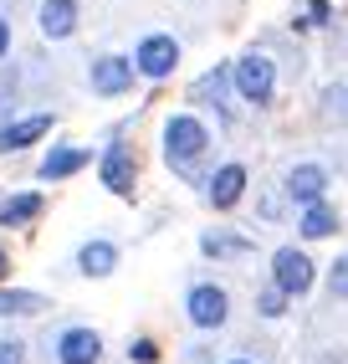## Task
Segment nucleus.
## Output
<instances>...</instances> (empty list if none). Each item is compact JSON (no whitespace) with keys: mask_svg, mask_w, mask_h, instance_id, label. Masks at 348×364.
<instances>
[{"mask_svg":"<svg viewBox=\"0 0 348 364\" xmlns=\"http://www.w3.org/2000/svg\"><path fill=\"white\" fill-rule=\"evenodd\" d=\"M271 82H277V72H271L266 57H241L236 62V92L246 103H266L271 98Z\"/></svg>","mask_w":348,"mask_h":364,"instance_id":"obj_2","label":"nucleus"},{"mask_svg":"<svg viewBox=\"0 0 348 364\" xmlns=\"http://www.w3.org/2000/svg\"><path fill=\"white\" fill-rule=\"evenodd\" d=\"M282 287H271V293H261V313H266V318H277V313H282Z\"/></svg>","mask_w":348,"mask_h":364,"instance_id":"obj_18","label":"nucleus"},{"mask_svg":"<svg viewBox=\"0 0 348 364\" xmlns=\"http://www.w3.org/2000/svg\"><path fill=\"white\" fill-rule=\"evenodd\" d=\"M41 298L36 293H0V313H36Z\"/></svg>","mask_w":348,"mask_h":364,"instance_id":"obj_17","label":"nucleus"},{"mask_svg":"<svg viewBox=\"0 0 348 364\" xmlns=\"http://www.w3.org/2000/svg\"><path fill=\"white\" fill-rule=\"evenodd\" d=\"M0 364H21V344H0Z\"/></svg>","mask_w":348,"mask_h":364,"instance_id":"obj_21","label":"nucleus"},{"mask_svg":"<svg viewBox=\"0 0 348 364\" xmlns=\"http://www.w3.org/2000/svg\"><path fill=\"white\" fill-rule=\"evenodd\" d=\"M129 82H134V62H123V57L92 62V87H97V92H123Z\"/></svg>","mask_w":348,"mask_h":364,"instance_id":"obj_9","label":"nucleus"},{"mask_svg":"<svg viewBox=\"0 0 348 364\" xmlns=\"http://www.w3.org/2000/svg\"><path fill=\"white\" fill-rule=\"evenodd\" d=\"M241 190H246V169H241V164H226V169H220V175L210 180V200L226 210V205L241 200Z\"/></svg>","mask_w":348,"mask_h":364,"instance_id":"obj_11","label":"nucleus"},{"mask_svg":"<svg viewBox=\"0 0 348 364\" xmlns=\"http://www.w3.org/2000/svg\"><path fill=\"white\" fill-rule=\"evenodd\" d=\"M113 262H118V252L108 247V241H87V247H82V272H87V277L113 272Z\"/></svg>","mask_w":348,"mask_h":364,"instance_id":"obj_14","label":"nucleus"},{"mask_svg":"<svg viewBox=\"0 0 348 364\" xmlns=\"http://www.w3.org/2000/svg\"><path fill=\"white\" fill-rule=\"evenodd\" d=\"M36 210H41V200H36V196H16V200L0 205V221H6V226H21V221H31Z\"/></svg>","mask_w":348,"mask_h":364,"instance_id":"obj_15","label":"nucleus"},{"mask_svg":"<svg viewBox=\"0 0 348 364\" xmlns=\"http://www.w3.org/2000/svg\"><path fill=\"white\" fill-rule=\"evenodd\" d=\"M333 293H338V298H348V262H338V267H333Z\"/></svg>","mask_w":348,"mask_h":364,"instance_id":"obj_19","label":"nucleus"},{"mask_svg":"<svg viewBox=\"0 0 348 364\" xmlns=\"http://www.w3.org/2000/svg\"><path fill=\"white\" fill-rule=\"evenodd\" d=\"M190 318L200 328L226 323V293H220V287H195V293H190Z\"/></svg>","mask_w":348,"mask_h":364,"instance_id":"obj_7","label":"nucleus"},{"mask_svg":"<svg viewBox=\"0 0 348 364\" xmlns=\"http://www.w3.org/2000/svg\"><path fill=\"white\" fill-rule=\"evenodd\" d=\"M87 164V149H52L41 159V175L46 180H62V175H72V169H82Z\"/></svg>","mask_w":348,"mask_h":364,"instance_id":"obj_13","label":"nucleus"},{"mask_svg":"<svg viewBox=\"0 0 348 364\" xmlns=\"http://www.w3.org/2000/svg\"><path fill=\"white\" fill-rule=\"evenodd\" d=\"M174 62H180V46H174L169 36H148L143 46H138V72H143V77H169V72H174Z\"/></svg>","mask_w":348,"mask_h":364,"instance_id":"obj_3","label":"nucleus"},{"mask_svg":"<svg viewBox=\"0 0 348 364\" xmlns=\"http://www.w3.org/2000/svg\"><path fill=\"white\" fill-rule=\"evenodd\" d=\"M236 364H246V359H236Z\"/></svg>","mask_w":348,"mask_h":364,"instance_id":"obj_24","label":"nucleus"},{"mask_svg":"<svg viewBox=\"0 0 348 364\" xmlns=\"http://www.w3.org/2000/svg\"><path fill=\"white\" fill-rule=\"evenodd\" d=\"M134 359H138V364H154V344H148V338H138V344H134Z\"/></svg>","mask_w":348,"mask_h":364,"instance_id":"obj_20","label":"nucleus"},{"mask_svg":"<svg viewBox=\"0 0 348 364\" xmlns=\"http://www.w3.org/2000/svg\"><path fill=\"white\" fill-rule=\"evenodd\" d=\"M200 149H205V129H200V118H190V113L169 118V129H164V154H169L174 164H190Z\"/></svg>","mask_w":348,"mask_h":364,"instance_id":"obj_1","label":"nucleus"},{"mask_svg":"<svg viewBox=\"0 0 348 364\" xmlns=\"http://www.w3.org/2000/svg\"><path fill=\"white\" fill-rule=\"evenodd\" d=\"M57 354H62V364H92L97 354H103V338H97L92 328H67Z\"/></svg>","mask_w":348,"mask_h":364,"instance_id":"obj_5","label":"nucleus"},{"mask_svg":"<svg viewBox=\"0 0 348 364\" xmlns=\"http://www.w3.org/2000/svg\"><path fill=\"white\" fill-rule=\"evenodd\" d=\"M103 185L113 190V196H129L134 190V154L123 149V144H113V149L103 154Z\"/></svg>","mask_w":348,"mask_h":364,"instance_id":"obj_6","label":"nucleus"},{"mask_svg":"<svg viewBox=\"0 0 348 364\" xmlns=\"http://www.w3.org/2000/svg\"><path fill=\"white\" fill-rule=\"evenodd\" d=\"M46 129H52V118H46V113H31V118H21V124H6V129H0V149H26V144H36Z\"/></svg>","mask_w":348,"mask_h":364,"instance_id":"obj_8","label":"nucleus"},{"mask_svg":"<svg viewBox=\"0 0 348 364\" xmlns=\"http://www.w3.org/2000/svg\"><path fill=\"white\" fill-rule=\"evenodd\" d=\"M338 221H333V210L328 205H308V215H303V236H328Z\"/></svg>","mask_w":348,"mask_h":364,"instance_id":"obj_16","label":"nucleus"},{"mask_svg":"<svg viewBox=\"0 0 348 364\" xmlns=\"http://www.w3.org/2000/svg\"><path fill=\"white\" fill-rule=\"evenodd\" d=\"M322 185H328V175H322L317 164H297L292 175H287V190H292V200H303V205H317Z\"/></svg>","mask_w":348,"mask_h":364,"instance_id":"obj_10","label":"nucleus"},{"mask_svg":"<svg viewBox=\"0 0 348 364\" xmlns=\"http://www.w3.org/2000/svg\"><path fill=\"white\" fill-rule=\"evenodd\" d=\"M277 287H282V293H308V287H312V262L297 247L277 252Z\"/></svg>","mask_w":348,"mask_h":364,"instance_id":"obj_4","label":"nucleus"},{"mask_svg":"<svg viewBox=\"0 0 348 364\" xmlns=\"http://www.w3.org/2000/svg\"><path fill=\"white\" fill-rule=\"evenodd\" d=\"M6 46H11V26L0 21V57H6Z\"/></svg>","mask_w":348,"mask_h":364,"instance_id":"obj_22","label":"nucleus"},{"mask_svg":"<svg viewBox=\"0 0 348 364\" xmlns=\"http://www.w3.org/2000/svg\"><path fill=\"white\" fill-rule=\"evenodd\" d=\"M6 267H11V262H6V252H0V277H6Z\"/></svg>","mask_w":348,"mask_h":364,"instance_id":"obj_23","label":"nucleus"},{"mask_svg":"<svg viewBox=\"0 0 348 364\" xmlns=\"http://www.w3.org/2000/svg\"><path fill=\"white\" fill-rule=\"evenodd\" d=\"M72 26H77V6L72 0H46L41 6V31L46 36H67Z\"/></svg>","mask_w":348,"mask_h":364,"instance_id":"obj_12","label":"nucleus"}]
</instances>
